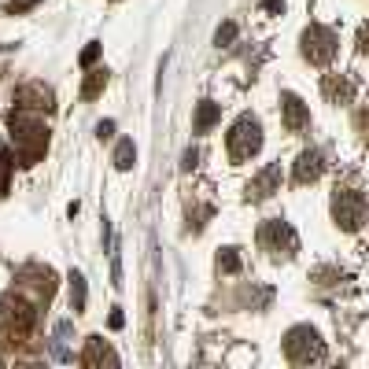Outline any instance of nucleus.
Instances as JSON below:
<instances>
[{"instance_id": "nucleus-13", "label": "nucleus", "mask_w": 369, "mask_h": 369, "mask_svg": "<svg viewBox=\"0 0 369 369\" xmlns=\"http://www.w3.org/2000/svg\"><path fill=\"white\" fill-rule=\"evenodd\" d=\"M107 85V70H92V74H89V81H85V89H81V97H85V100H92V97H97V92Z\"/></svg>"}, {"instance_id": "nucleus-7", "label": "nucleus", "mask_w": 369, "mask_h": 369, "mask_svg": "<svg viewBox=\"0 0 369 369\" xmlns=\"http://www.w3.org/2000/svg\"><path fill=\"white\" fill-rule=\"evenodd\" d=\"M284 122H288V129H300L303 122H306V107H303V100L300 97H284Z\"/></svg>"}, {"instance_id": "nucleus-11", "label": "nucleus", "mask_w": 369, "mask_h": 369, "mask_svg": "<svg viewBox=\"0 0 369 369\" xmlns=\"http://www.w3.org/2000/svg\"><path fill=\"white\" fill-rule=\"evenodd\" d=\"M318 170H321V166H318V151H306V156H300V174H295V177H300V181H314Z\"/></svg>"}, {"instance_id": "nucleus-19", "label": "nucleus", "mask_w": 369, "mask_h": 369, "mask_svg": "<svg viewBox=\"0 0 369 369\" xmlns=\"http://www.w3.org/2000/svg\"><path fill=\"white\" fill-rule=\"evenodd\" d=\"M111 129H115V122H100V129H97L100 140H104V137H111Z\"/></svg>"}, {"instance_id": "nucleus-6", "label": "nucleus", "mask_w": 369, "mask_h": 369, "mask_svg": "<svg viewBox=\"0 0 369 369\" xmlns=\"http://www.w3.org/2000/svg\"><path fill=\"white\" fill-rule=\"evenodd\" d=\"M81 362H85V366H97V362H118V359H115V351L107 347L100 336H92L89 347H85V354H81Z\"/></svg>"}, {"instance_id": "nucleus-8", "label": "nucleus", "mask_w": 369, "mask_h": 369, "mask_svg": "<svg viewBox=\"0 0 369 369\" xmlns=\"http://www.w3.org/2000/svg\"><path fill=\"white\" fill-rule=\"evenodd\" d=\"M70 306L78 311H85V277L81 273H70Z\"/></svg>"}, {"instance_id": "nucleus-20", "label": "nucleus", "mask_w": 369, "mask_h": 369, "mask_svg": "<svg viewBox=\"0 0 369 369\" xmlns=\"http://www.w3.org/2000/svg\"><path fill=\"white\" fill-rule=\"evenodd\" d=\"M263 8H266V11H281V0H266Z\"/></svg>"}, {"instance_id": "nucleus-16", "label": "nucleus", "mask_w": 369, "mask_h": 369, "mask_svg": "<svg viewBox=\"0 0 369 369\" xmlns=\"http://www.w3.org/2000/svg\"><path fill=\"white\" fill-rule=\"evenodd\" d=\"M233 38H236V22H225V26H218V33H214V44L222 49V44H229Z\"/></svg>"}, {"instance_id": "nucleus-9", "label": "nucleus", "mask_w": 369, "mask_h": 369, "mask_svg": "<svg viewBox=\"0 0 369 369\" xmlns=\"http://www.w3.org/2000/svg\"><path fill=\"white\" fill-rule=\"evenodd\" d=\"M218 122V107H214L211 100L199 104V115H196V133H207V129Z\"/></svg>"}, {"instance_id": "nucleus-2", "label": "nucleus", "mask_w": 369, "mask_h": 369, "mask_svg": "<svg viewBox=\"0 0 369 369\" xmlns=\"http://www.w3.org/2000/svg\"><path fill=\"white\" fill-rule=\"evenodd\" d=\"M259 148H263V126H259V118L240 115L236 126L229 129V156L236 163H244V159H252Z\"/></svg>"}, {"instance_id": "nucleus-18", "label": "nucleus", "mask_w": 369, "mask_h": 369, "mask_svg": "<svg viewBox=\"0 0 369 369\" xmlns=\"http://www.w3.org/2000/svg\"><path fill=\"white\" fill-rule=\"evenodd\" d=\"M97 52H100V44H97V41H92V44H89V49H85V56H81V63H85V67H89V63H92V59H97Z\"/></svg>"}, {"instance_id": "nucleus-5", "label": "nucleus", "mask_w": 369, "mask_h": 369, "mask_svg": "<svg viewBox=\"0 0 369 369\" xmlns=\"http://www.w3.org/2000/svg\"><path fill=\"white\" fill-rule=\"evenodd\" d=\"M332 211H336V222H343V225H359V218H362V207H359V199H354L351 192H340L336 204H332Z\"/></svg>"}, {"instance_id": "nucleus-17", "label": "nucleus", "mask_w": 369, "mask_h": 369, "mask_svg": "<svg viewBox=\"0 0 369 369\" xmlns=\"http://www.w3.org/2000/svg\"><path fill=\"white\" fill-rule=\"evenodd\" d=\"M218 266H222V270H229V273H233L236 266H240V259H236V252H233V247H229V252H225V255L218 259Z\"/></svg>"}, {"instance_id": "nucleus-10", "label": "nucleus", "mask_w": 369, "mask_h": 369, "mask_svg": "<svg viewBox=\"0 0 369 369\" xmlns=\"http://www.w3.org/2000/svg\"><path fill=\"white\" fill-rule=\"evenodd\" d=\"M137 159V148H133V140H118V148H115V166L118 170H129Z\"/></svg>"}, {"instance_id": "nucleus-4", "label": "nucleus", "mask_w": 369, "mask_h": 369, "mask_svg": "<svg viewBox=\"0 0 369 369\" xmlns=\"http://www.w3.org/2000/svg\"><path fill=\"white\" fill-rule=\"evenodd\" d=\"M303 41H306V56H311L314 63H325V59L332 56V33H325V30H311Z\"/></svg>"}, {"instance_id": "nucleus-15", "label": "nucleus", "mask_w": 369, "mask_h": 369, "mask_svg": "<svg viewBox=\"0 0 369 369\" xmlns=\"http://www.w3.org/2000/svg\"><path fill=\"white\" fill-rule=\"evenodd\" d=\"M11 166H15V163H11V156H8L4 148H0V196H4V188H8V174H11Z\"/></svg>"}, {"instance_id": "nucleus-12", "label": "nucleus", "mask_w": 369, "mask_h": 369, "mask_svg": "<svg viewBox=\"0 0 369 369\" xmlns=\"http://www.w3.org/2000/svg\"><path fill=\"white\" fill-rule=\"evenodd\" d=\"M67 336H70V321H56V340H52L56 359H70L67 354Z\"/></svg>"}, {"instance_id": "nucleus-14", "label": "nucleus", "mask_w": 369, "mask_h": 369, "mask_svg": "<svg viewBox=\"0 0 369 369\" xmlns=\"http://www.w3.org/2000/svg\"><path fill=\"white\" fill-rule=\"evenodd\" d=\"M277 177H281V170H277V166H270V170H263V177L255 181V196H270V188L277 185Z\"/></svg>"}, {"instance_id": "nucleus-3", "label": "nucleus", "mask_w": 369, "mask_h": 369, "mask_svg": "<svg viewBox=\"0 0 369 369\" xmlns=\"http://www.w3.org/2000/svg\"><path fill=\"white\" fill-rule=\"evenodd\" d=\"M33 325V306L22 300H8L0 306V329H11V336H22Z\"/></svg>"}, {"instance_id": "nucleus-1", "label": "nucleus", "mask_w": 369, "mask_h": 369, "mask_svg": "<svg viewBox=\"0 0 369 369\" xmlns=\"http://www.w3.org/2000/svg\"><path fill=\"white\" fill-rule=\"evenodd\" d=\"M11 137H15L19 156L26 159V163H33L44 151V145H49V129L41 126V118L38 115H26L22 107L11 115Z\"/></svg>"}]
</instances>
